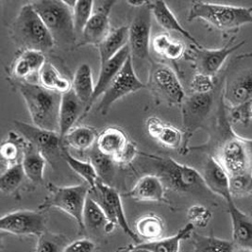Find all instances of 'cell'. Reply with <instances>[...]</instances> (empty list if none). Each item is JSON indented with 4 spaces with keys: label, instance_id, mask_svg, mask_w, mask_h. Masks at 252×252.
<instances>
[{
    "label": "cell",
    "instance_id": "obj_6",
    "mask_svg": "<svg viewBox=\"0 0 252 252\" xmlns=\"http://www.w3.org/2000/svg\"><path fill=\"white\" fill-rule=\"evenodd\" d=\"M47 189L49 195L41 206V210L48 208H57L74 218L80 228L83 227V212L91 188L87 184L75 186H57L48 184Z\"/></svg>",
    "mask_w": 252,
    "mask_h": 252
},
{
    "label": "cell",
    "instance_id": "obj_49",
    "mask_svg": "<svg viewBox=\"0 0 252 252\" xmlns=\"http://www.w3.org/2000/svg\"><path fill=\"white\" fill-rule=\"evenodd\" d=\"M149 1H144V0H133V1H126V3L132 7H135V8H141L143 6H145Z\"/></svg>",
    "mask_w": 252,
    "mask_h": 252
},
{
    "label": "cell",
    "instance_id": "obj_33",
    "mask_svg": "<svg viewBox=\"0 0 252 252\" xmlns=\"http://www.w3.org/2000/svg\"><path fill=\"white\" fill-rule=\"evenodd\" d=\"M39 80L40 85L43 87L61 94L67 92L72 88L70 81L62 77L56 67L50 63H46L44 67L40 71Z\"/></svg>",
    "mask_w": 252,
    "mask_h": 252
},
{
    "label": "cell",
    "instance_id": "obj_24",
    "mask_svg": "<svg viewBox=\"0 0 252 252\" xmlns=\"http://www.w3.org/2000/svg\"><path fill=\"white\" fill-rule=\"evenodd\" d=\"M46 159L43 153L32 144L25 140L22 150V165L26 177L34 184L44 182Z\"/></svg>",
    "mask_w": 252,
    "mask_h": 252
},
{
    "label": "cell",
    "instance_id": "obj_36",
    "mask_svg": "<svg viewBox=\"0 0 252 252\" xmlns=\"http://www.w3.org/2000/svg\"><path fill=\"white\" fill-rule=\"evenodd\" d=\"M194 252H236L232 241L195 234Z\"/></svg>",
    "mask_w": 252,
    "mask_h": 252
},
{
    "label": "cell",
    "instance_id": "obj_45",
    "mask_svg": "<svg viewBox=\"0 0 252 252\" xmlns=\"http://www.w3.org/2000/svg\"><path fill=\"white\" fill-rule=\"evenodd\" d=\"M136 154H137V149L135 145L128 141L125 148L115 156L114 160L118 164H127L133 160Z\"/></svg>",
    "mask_w": 252,
    "mask_h": 252
},
{
    "label": "cell",
    "instance_id": "obj_48",
    "mask_svg": "<svg viewBox=\"0 0 252 252\" xmlns=\"http://www.w3.org/2000/svg\"><path fill=\"white\" fill-rule=\"evenodd\" d=\"M172 39L170 38V36L166 33H160L157 36H155V38L152 40L151 46L153 50L159 54L163 56L166 48L169 46V44L171 43Z\"/></svg>",
    "mask_w": 252,
    "mask_h": 252
},
{
    "label": "cell",
    "instance_id": "obj_8",
    "mask_svg": "<svg viewBox=\"0 0 252 252\" xmlns=\"http://www.w3.org/2000/svg\"><path fill=\"white\" fill-rule=\"evenodd\" d=\"M149 86L152 92L170 105H182L186 97L176 73L164 64H153L150 70Z\"/></svg>",
    "mask_w": 252,
    "mask_h": 252
},
{
    "label": "cell",
    "instance_id": "obj_50",
    "mask_svg": "<svg viewBox=\"0 0 252 252\" xmlns=\"http://www.w3.org/2000/svg\"><path fill=\"white\" fill-rule=\"evenodd\" d=\"M129 252H151L148 251V250H146V249H142V248H138V247H135V249L134 250H132V251H130Z\"/></svg>",
    "mask_w": 252,
    "mask_h": 252
},
{
    "label": "cell",
    "instance_id": "obj_26",
    "mask_svg": "<svg viewBox=\"0 0 252 252\" xmlns=\"http://www.w3.org/2000/svg\"><path fill=\"white\" fill-rule=\"evenodd\" d=\"M83 227L91 231H98L105 229V231H111L115 228V224L111 223L107 218L102 207L99 203L90 196H88L84 212H83Z\"/></svg>",
    "mask_w": 252,
    "mask_h": 252
},
{
    "label": "cell",
    "instance_id": "obj_5",
    "mask_svg": "<svg viewBox=\"0 0 252 252\" xmlns=\"http://www.w3.org/2000/svg\"><path fill=\"white\" fill-rule=\"evenodd\" d=\"M229 176L252 169V140L237 135L229 123L225 126V139L214 156Z\"/></svg>",
    "mask_w": 252,
    "mask_h": 252
},
{
    "label": "cell",
    "instance_id": "obj_2",
    "mask_svg": "<svg viewBox=\"0 0 252 252\" xmlns=\"http://www.w3.org/2000/svg\"><path fill=\"white\" fill-rule=\"evenodd\" d=\"M12 38L24 50L48 51L55 41L32 3L23 6L12 25Z\"/></svg>",
    "mask_w": 252,
    "mask_h": 252
},
{
    "label": "cell",
    "instance_id": "obj_28",
    "mask_svg": "<svg viewBox=\"0 0 252 252\" xmlns=\"http://www.w3.org/2000/svg\"><path fill=\"white\" fill-rule=\"evenodd\" d=\"M125 132L118 127H108L98 134L96 148L107 156L115 158L127 144Z\"/></svg>",
    "mask_w": 252,
    "mask_h": 252
},
{
    "label": "cell",
    "instance_id": "obj_13",
    "mask_svg": "<svg viewBox=\"0 0 252 252\" xmlns=\"http://www.w3.org/2000/svg\"><path fill=\"white\" fill-rule=\"evenodd\" d=\"M0 229L15 235L41 236L46 231V218L34 211H16L3 216Z\"/></svg>",
    "mask_w": 252,
    "mask_h": 252
},
{
    "label": "cell",
    "instance_id": "obj_1",
    "mask_svg": "<svg viewBox=\"0 0 252 252\" xmlns=\"http://www.w3.org/2000/svg\"><path fill=\"white\" fill-rule=\"evenodd\" d=\"M17 86L28 107L32 124L40 128L59 133L63 94L28 81H21Z\"/></svg>",
    "mask_w": 252,
    "mask_h": 252
},
{
    "label": "cell",
    "instance_id": "obj_46",
    "mask_svg": "<svg viewBox=\"0 0 252 252\" xmlns=\"http://www.w3.org/2000/svg\"><path fill=\"white\" fill-rule=\"evenodd\" d=\"M94 243L89 239H79L67 245L64 252H94Z\"/></svg>",
    "mask_w": 252,
    "mask_h": 252
},
{
    "label": "cell",
    "instance_id": "obj_21",
    "mask_svg": "<svg viewBox=\"0 0 252 252\" xmlns=\"http://www.w3.org/2000/svg\"><path fill=\"white\" fill-rule=\"evenodd\" d=\"M164 184L160 177L155 175H147L141 178L126 195L137 201L164 202Z\"/></svg>",
    "mask_w": 252,
    "mask_h": 252
},
{
    "label": "cell",
    "instance_id": "obj_4",
    "mask_svg": "<svg viewBox=\"0 0 252 252\" xmlns=\"http://www.w3.org/2000/svg\"><path fill=\"white\" fill-rule=\"evenodd\" d=\"M195 19L204 20L219 31L231 32L252 23V8L195 2L188 14V21Z\"/></svg>",
    "mask_w": 252,
    "mask_h": 252
},
{
    "label": "cell",
    "instance_id": "obj_11",
    "mask_svg": "<svg viewBox=\"0 0 252 252\" xmlns=\"http://www.w3.org/2000/svg\"><path fill=\"white\" fill-rule=\"evenodd\" d=\"M214 103L213 94H193L184 98L182 106L184 124V148L195 130L206 120Z\"/></svg>",
    "mask_w": 252,
    "mask_h": 252
},
{
    "label": "cell",
    "instance_id": "obj_22",
    "mask_svg": "<svg viewBox=\"0 0 252 252\" xmlns=\"http://www.w3.org/2000/svg\"><path fill=\"white\" fill-rule=\"evenodd\" d=\"M147 130L151 137L168 149H179L184 144V131L164 123L158 117H149L147 121Z\"/></svg>",
    "mask_w": 252,
    "mask_h": 252
},
{
    "label": "cell",
    "instance_id": "obj_40",
    "mask_svg": "<svg viewBox=\"0 0 252 252\" xmlns=\"http://www.w3.org/2000/svg\"><path fill=\"white\" fill-rule=\"evenodd\" d=\"M68 243L64 236L46 230L38 237L35 252H64Z\"/></svg>",
    "mask_w": 252,
    "mask_h": 252
},
{
    "label": "cell",
    "instance_id": "obj_19",
    "mask_svg": "<svg viewBox=\"0 0 252 252\" xmlns=\"http://www.w3.org/2000/svg\"><path fill=\"white\" fill-rule=\"evenodd\" d=\"M227 202L232 227V242L241 249L252 250V218L240 210L233 201Z\"/></svg>",
    "mask_w": 252,
    "mask_h": 252
},
{
    "label": "cell",
    "instance_id": "obj_41",
    "mask_svg": "<svg viewBox=\"0 0 252 252\" xmlns=\"http://www.w3.org/2000/svg\"><path fill=\"white\" fill-rule=\"evenodd\" d=\"M94 1L93 0H78L73 10L74 23L76 34H81L86 25L89 22L94 12Z\"/></svg>",
    "mask_w": 252,
    "mask_h": 252
},
{
    "label": "cell",
    "instance_id": "obj_29",
    "mask_svg": "<svg viewBox=\"0 0 252 252\" xmlns=\"http://www.w3.org/2000/svg\"><path fill=\"white\" fill-rule=\"evenodd\" d=\"M128 45V27H121L107 36L97 46L100 56V65L115 57L125 46Z\"/></svg>",
    "mask_w": 252,
    "mask_h": 252
},
{
    "label": "cell",
    "instance_id": "obj_31",
    "mask_svg": "<svg viewBox=\"0 0 252 252\" xmlns=\"http://www.w3.org/2000/svg\"><path fill=\"white\" fill-rule=\"evenodd\" d=\"M98 138L96 130L90 126H75L63 138V142L72 149L80 151L92 149Z\"/></svg>",
    "mask_w": 252,
    "mask_h": 252
},
{
    "label": "cell",
    "instance_id": "obj_9",
    "mask_svg": "<svg viewBox=\"0 0 252 252\" xmlns=\"http://www.w3.org/2000/svg\"><path fill=\"white\" fill-rule=\"evenodd\" d=\"M159 160L161 178L168 186L177 191L188 192L195 188L206 186L203 176L195 168L178 162L171 158H156Z\"/></svg>",
    "mask_w": 252,
    "mask_h": 252
},
{
    "label": "cell",
    "instance_id": "obj_3",
    "mask_svg": "<svg viewBox=\"0 0 252 252\" xmlns=\"http://www.w3.org/2000/svg\"><path fill=\"white\" fill-rule=\"evenodd\" d=\"M32 5L42 18L55 43L68 46L76 41L73 9L63 0H39L32 2Z\"/></svg>",
    "mask_w": 252,
    "mask_h": 252
},
{
    "label": "cell",
    "instance_id": "obj_51",
    "mask_svg": "<svg viewBox=\"0 0 252 252\" xmlns=\"http://www.w3.org/2000/svg\"><path fill=\"white\" fill-rule=\"evenodd\" d=\"M236 252H252V250H246V249H240Z\"/></svg>",
    "mask_w": 252,
    "mask_h": 252
},
{
    "label": "cell",
    "instance_id": "obj_23",
    "mask_svg": "<svg viewBox=\"0 0 252 252\" xmlns=\"http://www.w3.org/2000/svg\"><path fill=\"white\" fill-rule=\"evenodd\" d=\"M225 99L232 108L252 100V69L239 73L229 81L226 87Z\"/></svg>",
    "mask_w": 252,
    "mask_h": 252
},
{
    "label": "cell",
    "instance_id": "obj_37",
    "mask_svg": "<svg viewBox=\"0 0 252 252\" xmlns=\"http://www.w3.org/2000/svg\"><path fill=\"white\" fill-rule=\"evenodd\" d=\"M25 178L27 177L22 162L12 164L7 167L0 177V190L4 194H11L22 184Z\"/></svg>",
    "mask_w": 252,
    "mask_h": 252
},
{
    "label": "cell",
    "instance_id": "obj_10",
    "mask_svg": "<svg viewBox=\"0 0 252 252\" xmlns=\"http://www.w3.org/2000/svg\"><path fill=\"white\" fill-rule=\"evenodd\" d=\"M152 12L150 2L138 8L137 12L128 27V47L131 57L146 60L149 56Z\"/></svg>",
    "mask_w": 252,
    "mask_h": 252
},
{
    "label": "cell",
    "instance_id": "obj_16",
    "mask_svg": "<svg viewBox=\"0 0 252 252\" xmlns=\"http://www.w3.org/2000/svg\"><path fill=\"white\" fill-rule=\"evenodd\" d=\"M230 43L231 42L218 49H207L202 46L198 47L195 46L193 48L194 60L198 73L211 77L216 76L229 55L246 44L245 41H242L236 46H230Z\"/></svg>",
    "mask_w": 252,
    "mask_h": 252
},
{
    "label": "cell",
    "instance_id": "obj_12",
    "mask_svg": "<svg viewBox=\"0 0 252 252\" xmlns=\"http://www.w3.org/2000/svg\"><path fill=\"white\" fill-rule=\"evenodd\" d=\"M16 130L21 136L39 149L46 160H57L62 156L63 142L60 133L40 128L21 121H14Z\"/></svg>",
    "mask_w": 252,
    "mask_h": 252
},
{
    "label": "cell",
    "instance_id": "obj_43",
    "mask_svg": "<svg viewBox=\"0 0 252 252\" xmlns=\"http://www.w3.org/2000/svg\"><path fill=\"white\" fill-rule=\"evenodd\" d=\"M190 88L194 94H210L214 89V80L213 77L197 73L191 80Z\"/></svg>",
    "mask_w": 252,
    "mask_h": 252
},
{
    "label": "cell",
    "instance_id": "obj_34",
    "mask_svg": "<svg viewBox=\"0 0 252 252\" xmlns=\"http://www.w3.org/2000/svg\"><path fill=\"white\" fill-rule=\"evenodd\" d=\"M164 230L163 221L155 215H147L139 218L135 224V232L139 237L149 241L160 239Z\"/></svg>",
    "mask_w": 252,
    "mask_h": 252
},
{
    "label": "cell",
    "instance_id": "obj_25",
    "mask_svg": "<svg viewBox=\"0 0 252 252\" xmlns=\"http://www.w3.org/2000/svg\"><path fill=\"white\" fill-rule=\"evenodd\" d=\"M150 8L152 15L156 19L157 23L160 25L161 28L168 32H176L181 33L186 39L191 41L193 45L198 47H201L200 44L196 41L194 36H192L189 32H187L184 27L179 22L177 17L174 15L172 11L169 9L167 4L162 0H156L150 2Z\"/></svg>",
    "mask_w": 252,
    "mask_h": 252
},
{
    "label": "cell",
    "instance_id": "obj_27",
    "mask_svg": "<svg viewBox=\"0 0 252 252\" xmlns=\"http://www.w3.org/2000/svg\"><path fill=\"white\" fill-rule=\"evenodd\" d=\"M194 229L195 226L192 223H188L173 236L143 243L137 245L136 247L146 249L151 252H179L181 243L192 236Z\"/></svg>",
    "mask_w": 252,
    "mask_h": 252
},
{
    "label": "cell",
    "instance_id": "obj_32",
    "mask_svg": "<svg viewBox=\"0 0 252 252\" xmlns=\"http://www.w3.org/2000/svg\"><path fill=\"white\" fill-rule=\"evenodd\" d=\"M63 159L66 161V163L70 166V168L75 173H77L80 178H82L85 184H88L91 188V191L94 192L96 190V185L99 182L98 175L95 171L92 162L83 161L73 157L68 152V150L63 146V152H62Z\"/></svg>",
    "mask_w": 252,
    "mask_h": 252
},
{
    "label": "cell",
    "instance_id": "obj_39",
    "mask_svg": "<svg viewBox=\"0 0 252 252\" xmlns=\"http://www.w3.org/2000/svg\"><path fill=\"white\" fill-rule=\"evenodd\" d=\"M229 191L233 198L252 195V169L229 176Z\"/></svg>",
    "mask_w": 252,
    "mask_h": 252
},
{
    "label": "cell",
    "instance_id": "obj_18",
    "mask_svg": "<svg viewBox=\"0 0 252 252\" xmlns=\"http://www.w3.org/2000/svg\"><path fill=\"white\" fill-rule=\"evenodd\" d=\"M86 106L83 103L74 90L71 88L63 93L62 96L60 109V135L62 139L75 127V125L82 120Z\"/></svg>",
    "mask_w": 252,
    "mask_h": 252
},
{
    "label": "cell",
    "instance_id": "obj_42",
    "mask_svg": "<svg viewBox=\"0 0 252 252\" xmlns=\"http://www.w3.org/2000/svg\"><path fill=\"white\" fill-rule=\"evenodd\" d=\"M212 212L205 206L194 205L189 208L187 212V218L189 223H192L195 227L204 228L212 219Z\"/></svg>",
    "mask_w": 252,
    "mask_h": 252
},
{
    "label": "cell",
    "instance_id": "obj_47",
    "mask_svg": "<svg viewBox=\"0 0 252 252\" xmlns=\"http://www.w3.org/2000/svg\"><path fill=\"white\" fill-rule=\"evenodd\" d=\"M184 52H185V46L184 44L180 41L172 40L168 47L166 48L163 54V57L167 58L171 61H176L183 57Z\"/></svg>",
    "mask_w": 252,
    "mask_h": 252
},
{
    "label": "cell",
    "instance_id": "obj_38",
    "mask_svg": "<svg viewBox=\"0 0 252 252\" xmlns=\"http://www.w3.org/2000/svg\"><path fill=\"white\" fill-rule=\"evenodd\" d=\"M24 144L25 139L13 132H11L10 138L2 144L0 148V155L2 160L8 163V166L17 162H21V160H19V155L20 148H23Z\"/></svg>",
    "mask_w": 252,
    "mask_h": 252
},
{
    "label": "cell",
    "instance_id": "obj_30",
    "mask_svg": "<svg viewBox=\"0 0 252 252\" xmlns=\"http://www.w3.org/2000/svg\"><path fill=\"white\" fill-rule=\"evenodd\" d=\"M94 87L95 85H94L92 69L90 67V65L88 63L80 64L75 73L73 82H72V89L74 90V92L76 93V94L78 95L80 100L85 104L86 110L94 95Z\"/></svg>",
    "mask_w": 252,
    "mask_h": 252
},
{
    "label": "cell",
    "instance_id": "obj_15",
    "mask_svg": "<svg viewBox=\"0 0 252 252\" xmlns=\"http://www.w3.org/2000/svg\"><path fill=\"white\" fill-rule=\"evenodd\" d=\"M115 3L113 0L94 2L92 16L81 33L79 46H98L111 33L109 16Z\"/></svg>",
    "mask_w": 252,
    "mask_h": 252
},
{
    "label": "cell",
    "instance_id": "obj_7",
    "mask_svg": "<svg viewBox=\"0 0 252 252\" xmlns=\"http://www.w3.org/2000/svg\"><path fill=\"white\" fill-rule=\"evenodd\" d=\"M144 88H147V85L139 80L133 66V60L130 55L126 60L123 68L120 70L115 80L112 81L104 93L97 110L101 115H106L109 113L113 104H115L118 99Z\"/></svg>",
    "mask_w": 252,
    "mask_h": 252
},
{
    "label": "cell",
    "instance_id": "obj_35",
    "mask_svg": "<svg viewBox=\"0 0 252 252\" xmlns=\"http://www.w3.org/2000/svg\"><path fill=\"white\" fill-rule=\"evenodd\" d=\"M90 161L92 162L98 178L104 184L111 185L115 176V162L114 158L101 153L96 146L90 149Z\"/></svg>",
    "mask_w": 252,
    "mask_h": 252
},
{
    "label": "cell",
    "instance_id": "obj_17",
    "mask_svg": "<svg viewBox=\"0 0 252 252\" xmlns=\"http://www.w3.org/2000/svg\"><path fill=\"white\" fill-rule=\"evenodd\" d=\"M130 49L128 45L125 46L118 54H116L115 57L112 58L110 61L100 65V73L98 76V80L94 87V93L93 95L90 104L83 115V118L88 115L90 112L93 105L96 101V99L103 95L104 93L107 90V88L110 86L112 81L115 80L117 74L120 72V70L123 68L124 64L126 63V60L130 56Z\"/></svg>",
    "mask_w": 252,
    "mask_h": 252
},
{
    "label": "cell",
    "instance_id": "obj_14",
    "mask_svg": "<svg viewBox=\"0 0 252 252\" xmlns=\"http://www.w3.org/2000/svg\"><path fill=\"white\" fill-rule=\"evenodd\" d=\"M94 193L97 194L98 200H95L102 207L110 222L115 225H119L126 235H128L132 240L137 243L140 242V238L136 232L130 229L126 221L121 196L115 188H113L111 185L104 184L99 180L96 185V190Z\"/></svg>",
    "mask_w": 252,
    "mask_h": 252
},
{
    "label": "cell",
    "instance_id": "obj_44",
    "mask_svg": "<svg viewBox=\"0 0 252 252\" xmlns=\"http://www.w3.org/2000/svg\"><path fill=\"white\" fill-rule=\"evenodd\" d=\"M12 75L17 80H25L33 75V72L22 54L15 60L12 69Z\"/></svg>",
    "mask_w": 252,
    "mask_h": 252
},
{
    "label": "cell",
    "instance_id": "obj_20",
    "mask_svg": "<svg viewBox=\"0 0 252 252\" xmlns=\"http://www.w3.org/2000/svg\"><path fill=\"white\" fill-rule=\"evenodd\" d=\"M202 176L207 188L214 194L221 196L225 201L232 198L229 191V175L214 156L207 160Z\"/></svg>",
    "mask_w": 252,
    "mask_h": 252
}]
</instances>
